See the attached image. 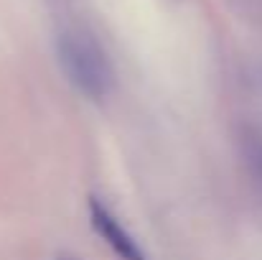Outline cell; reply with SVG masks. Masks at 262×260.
I'll return each mask as SVG.
<instances>
[{
	"instance_id": "1",
	"label": "cell",
	"mask_w": 262,
	"mask_h": 260,
	"mask_svg": "<svg viewBox=\"0 0 262 260\" xmlns=\"http://www.w3.org/2000/svg\"><path fill=\"white\" fill-rule=\"evenodd\" d=\"M59 64L67 79L77 87L87 99H102L112 89V67L104 49L87 31L72 28L59 36L56 44Z\"/></svg>"
},
{
	"instance_id": "2",
	"label": "cell",
	"mask_w": 262,
	"mask_h": 260,
	"mask_svg": "<svg viewBox=\"0 0 262 260\" xmlns=\"http://www.w3.org/2000/svg\"><path fill=\"white\" fill-rule=\"evenodd\" d=\"M89 219H92V227L102 235L104 245L120 260H148L140 245L135 243V237L125 230V225L94 196L89 199Z\"/></svg>"
},
{
	"instance_id": "3",
	"label": "cell",
	"mask_w": 262,
	"mask_h": 260,
	"mask_svg": "<svg viewBox=\"0 0 262 260\" xmlns=\"http://www.w3.org/2000/svg\"><path fill=\"white\" fill-rule=\"evenodd\" d=\"M260 169H262V158H260Z\"/></svg>"
}]
</instances>
